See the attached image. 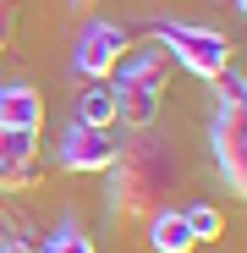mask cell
<instances>
[{"label": "cell", "instance_id": "1", "mask_svg": "<svg viewBox=\"0 0 247 253\" xmlns=\"http://www.w3.org/2000/svg\"><path fill=\"white\" fill-rule=\"evenodd\" d=\"M181 187V160L165 138H138L115 154L110 165V209L115 220H154L159 209H171Z\"/></svg>", "mask_w": 247, "mask_h": 253}, {"label": "cell", "instance_id": "2", "mask_svg": "<svg viewBox=\"0 0 247 253\" xmlns=\"http://www.w3.org/2000/svg\"><path fill=\"white\" fill-rule=\"evenodd\" d=\"M110 77H115V83H110V88H115V121L138 126V132L154 126L159 99H165V50H159V44L127 50Z\"/></svg>", "mask_w": 247, "mask_h": 253}, {"label": "cell", "instance_id": "3", "mask_svg": "<svg viewBox=\"0 0 247 253\" xmlns=\"http://www.w3.org/2000/svg\"><path fill=\"white\" fill-rule=\"evenodd\" d=\"M154 39H159V50L165 55H176L192 77H203V83H214L225 66H231V39L225 33H214V28H192V22H154Z\"/></svg>", "mask_w": 247, "mask_h": 253}, {"label": "cell", "instance_id": "4", "mask_svg": "<svg viewBox=\"0 0 247 253\" xmlns=\"http://www.w3.org/2000/svg\"><path fill=\"white\" fill-rule=\"evenodd\" d=\"M209 143H214V165H220V182L225 193H247V116L220 105L214 126H209Z\"/></svg>", "mask_w": 247, "mask_h": 253}, {"label": "cell", "instance_id": "5", "mask_svg": "<svg viewBox=\"0 0 247 253\" xmlns=\"http://www.w3.org/2000/svg\"><path fill=\"white\" fill-rule=\"evenodd\" d=\"M132 50V39L121 22H88L77 39V72L94 77V83H110V72L121 66V55Z\"/></svg>", "mask_w": 247, "mask_h": 253}, {"label": "cell", "instance_id": "6", "mask_svg": "<svg viewBox=\"0 0 247 253\" xmlns=\"http://www.w3.org/2000/svg\"><path fill=\"white\" fill-rule=\"evenodd\" d=\"M115 154H121V143L110 138V126H88V121L66 126V138H61V149H55L61 171H110Z\"/></svg>", "mask_w": 247, "mask_h": 253}, {"label": "cell", "instance_id": "7", "mask_svg": "<svg viewBox=\"0 0 247 253\" xmlns=\"http://www.w3.org/2000/svg\"><path fill=\"white\" fill-rule=\"evenodd\" d=\"M0 126H22V132H38L44 126V94L33 83H6L0 88Z\"/></svg>", "mask_w": 247, "mask_h": 253}, {"label": "cell", "instance_id": "8", "mask_svg": "<svg viewBox=\"0 0 247 253\" xmlns=\"http://www.w3.org/2000/svg\"><path fill=\"white\" fill-rule=\"evenodd\" d=\"M33 154H38V132H22V126H0V165L22 182L33 187L38 171H33Z\"/></svg>", "mask_w": 247, "mask_h": 253}, {"label": "cell", "instance_id": "9", "mask_svg": "<svg viewBox=\"0 0 247 253\" xmlns=\"http://www.w3.org/2000/svg\"><path fill=\"white\" fill-rule=\"evenodd\" d=\"M148 248L154 253H192L198 248L192 231H187V220H181V209H159V215L148 220Z\"/></svg>", "mask_w": 247, "mask_h": 253}, {"label": "cell", "instance_id": "10", "mask_svg": "<svg viewBox=\"0 0 247 253\" xmlns=\"http://www.w3.org/2000/svg\"><path fill=\"white\" fill-rule=\"evenodd\" d=\"M77 121H88V126H115V88H110V83H94V88L82 94Z\"/></svg>", "mask_w": 247, "mask_h": 253}, {"label": "cell", "instance_id": "11", "mask_svg": "<svg viewBox=\"0 0 247 253\" xmlns=\"http://www.w3.org/2000/svg\"><path fill=\"white\" fill-rule=\"evenodd\" d=\"M38 253H99V248H94V237L82 231L77 220H61V226L44 237V248H38Z\"/></svg>", "mask_w": 247, "mask_h": 253}, {"label": "cell", "instance_id": "12", "mask_svg": "<svg viewBox=\"0 0 247 253\" xmlns=\"http://www.w3.org/2000/svg\"><path fill=\"white\" fill-rule=\"evenodd\" d=\"M181 220H187L192 242H214V237L225 231V220H220V209H214V204H187V209H181Z\"/></svg>", "mask_w": 247, "mask_h": 253}, {"label": "cell", "instance_id": "13", "mask_svg": "<svg viewBox=\"0 0 247 253\" xmlns=\"http://www.w3.org/2000/svg\"><path fill=\"white\" fill-rule=\"evenodd\" d=\"M214 94H220V105H231V110H242V105H247V77L225 66V72L214 77Z\"/></svg>", "mask_w": 247, "mask_h": 253}, {"label": "cell", "instance_id": "14", "mask_svg": "<svg viewBox=\"0 0 247 253\" xmlns=\"http://www.w3.org/2000/svg\"><path fill=\"white\" fill-rule=\"evenodd\" d=\"M6 39H11V6L0 0V50H6Z\"/></svg>", "mask_w": 247, "mask_h": 253}, {"label": "cell", "instance_id": "15", "mask_svg": "<svg viewBox=\"0 0 247 253\" xmlns=\"http://www.w3.org/2000/svg\"><path fill=\"white\" fill-rule=\"evenodd\" d=\"M6 187H22V182H17V176L6 171V165H0V193H6Z\"/></svg>", "mask_w": 247, "mask_h": 253}, {"label": "cell", "instance_id": "16", "mask_svg": "<svg viewBox=\"0 0 247 253\" xmlns=\"http://www.w3.org/2000/svg\"><path fill=\"white\" fill-rule=\"evenodd\" d=\"M0 253H33L28 242H0Z\"/></svg>", "mask_w": 247, "mask_h": 253}, {"label": "cell", "instance_id": "17", "mask_svg": "<svg viewBox=\"0 0 247 253\" xmlns=\"http://www.w3.org/2000/svg\"><path fill=\"white\" fill-rule=\"evenodd\" d=\"M66 6H71V11H88V6H94V0H66Z\"/></svg>", "mask_w": 247, "mask_h": 253}, {"label": "cell", "instance_id": "18", "mask_svg": "<svg viewBox=\"0 0 247 253\" xmlns=\"http://www.w3.org/2000/svg\"><path fill=\"white\" fill-rule=\"evenodd\" d=\"M231 6H236V11H247V0H231Z\"/></svg>", "mask_w": 247, "mask_h": 253}]
</instances>
